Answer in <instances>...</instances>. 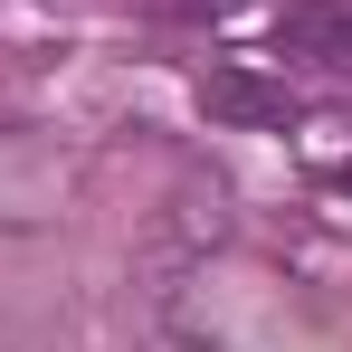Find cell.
Returning <instances> with one entry per match:
<instances>
[{
    "mask_svg": "<svg viewBox=\"0 0 352 352\" xmlns=\"http://www.w3.org/2000/svg\"><path fill=\"white\" fill-rule=\"evenodd\" d=\"M276 58L295 67H333V76H352V0H295V10H276Z\"/></svg>",
    "mask_w": 352,
    "mask_h": 352,
    "instance_id": "6da1fadb",
    "label": "cell"
},
{
    "mask_svg": "<svg viewBox=\"0 0 352 352\" xmlns=\"http://www.w3.org/2000/svg\"><path fill=\"white\" fill-rule=\"evenodd\" d=\"M200 105H210L219 124H248V133L295 124V96L276 86V76H248V67H210V76H200Z\"/></svg>",
    "mask_w": 352,
    "mask_h": 352,
    "instance_id": "7a4b0ae2",
    "label": "cell"
}]
</instances>
